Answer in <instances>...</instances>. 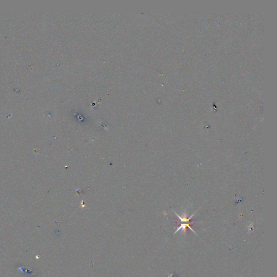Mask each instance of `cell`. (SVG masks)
<instances>
[{
	"label": "cell",
	"mask_w": 277,
	"mask_h": 277,
	"mask_svg": "<svg viewBox=\"0 0 277 277\" xmlns=\"http://www.w3.org/2000/svg\"><path fill=\"white\" fill-rule=\"evenodd\" d=\"M186 227H188V228L191 230L192 231H193V232L196 234V235H197V234L195 232V231H194V230H193L192 228V227L190 226L189 224H181V225H180V226L179 227V228H178V229L176 230V231L175 232H174V234H176V233H177L178 231H179L180 229H182V231H184V232H186Z\"/></svg>",
	"instance_id": "6da1fadb"
},
{
	"label": "cell",
	"mask_w": 277,
	"mask_h": 277,
	"mask_svg": "<svg viewBox=\"0 0 277 277\" xmlns=\"http://www.w3.org/2000/svg\"><path fill=\"white\" fill-rule=\"evenodd\" d=\"M173 212H174V213H175V214H176V215L179 218V219L181 220V222H184V223H188V222H189V221H190V220L192 219V217L195 214V213H196V212H195L193 214H192L191 216H189L188 218H187V217H186V214H185L184 215V216L181 217V216H180L177 213H176L174 211H173Z\"/></svg>",
	"instance_id": "7a4b0ae2"
}]
</instances>
